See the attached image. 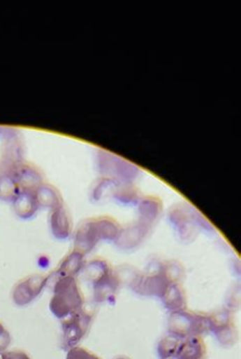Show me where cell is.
Segmentation results:
<instances>
[{"mask_svg":"<svg viewBox=\"0 0 241 359\" xmlns=\"http://www.w3.org/2000/svg\"><path fill=\"white\" fill-rule=\"evenodd\" d=\"M50 226L54 238L59 241H66L73 232L71 215L63 207L52 210L50 216Z\"/></svg>","mask_w":241,"mask_h":359,"instance_id":"4fadbf2b","label":"cell"},{"mask_svg":"<svg viewBox=\"0 0 241 359\" xmlns=\"http://www.w3.org/2000/svg\"><path fill=\"white\" fill-rule=\"evenodd\" d=\"M98 163L103 173L111 174L113 177L119 178L124 182L133 180L138 174V168L104 151H101Z\"/></svg>","mask_w":241,"mask_h":359,"instance_id":"30bf717a","label":"cell"},{"mask_svg":"<svg viewBox=\"0 0 241 359\" xmlns=\"http://www.w3.org/2000/svg\"><path fill=\"white\" fill-rule=\"evenodd\" d=\"M83 271L86 279L92 285L94 302L101 304L115 299L121 279L107 260L94 258L85 264Z\"/></svg>","mask_w":241,"mask_h":359,"instance_id":"7a4b0ae2","label":"cell"},{"mask_svg":"<svg viewBox=\"0 0 241 359\" xmlns=\"http://www.w3.org/2000/svg\"><path fill=\"white\" fill-rule=\"evenodd\" d=\"M119 231V224L108 216L86 219L75 231V250L85 255L92 252L100 241H115Z\"/></svg>","mask_w":241,"mask_h":359,"instance_id":"6da1fadb","label":"cell"},{"mask_svg":"<svg viewBox=\"0 0 241 359\" xmlns=\"http://www.w3.org/2000/svg\"><path fill=\"white\" fill-rule=\"evenodd\" d=\"M84 254L73 249L68 255L63 258L62 262L59 264L52 274L57 277V279L62 277H77L85 268V259Z\"/></svg>","mask_w":241,"mask_h":359,"instance_id":"5bb4252c","label":"cell"},{"mask_svg":"<svg viewBox=\"0 0 241 359\" xmlns=\"http://www.w3.org/2000/svg\"><path fill=\"white\" fill-rule=\"evenodd\" d=\"M168 331L170 335L175 336L178 339L194 336L201 337L209 332L207 314L189 309L172 312L168 318Z\"/></svg>","mask_w":241,"mask_h":359,"instance_id":"277c9868","label":"cell"},{"mask_svg":"<svg viewBox=\"0 0 241 359\" xmlns=\"http://www.w3.org/2000/svg\"><path fill=\"white\" fill-rule=\"evenodd\" d=\"M132 291L144 297H163L167 287L171 285L165 270L163 262L151 266V270L143 274L136 275L131 283Z\"/></svg>","mask_w":241,"mask_h":359,"instance_id":"5b68a950","label":"cell"},{"mask_svg":"<svg viewBox=\"0 0 241 359\" xmlns=\"http://www.w3.org/2000/svg\"><path fill=\"white\" fill-rule=\"evenodd\" d=\"M14 180L18 189L35 192L42 184V173L31 163H20L15 170Z\"/></svg>","mask_w":241,"mask_h":359,"instance_id":"7c38bea8","label":"cell"},{"mask_svg":"<svg viewBox=\"0 0 241 359\" xmlns=\"http://www.w3.org/2000/svg\"><path fill=\"white\" fill-rule=\"evenodd\" d=\"M35 195L38 203L42 207L50 208L52 210L63 207L62 197H61L60 192L50 184H42L35 191Z\"/></svg>","mask_w":241,"mask_h":359,"instance_id":"d6986e66","label":"cell"},{"mask_svg":"<svg viewBox=\"0 0 241 359\" xmlns=\"http://www.w3.org/2000/svg\"><path fill=\"white\" fill-rule=\"evenodd\" d=\"M161 212H163V203L159 198L152 196L144 197L140 201L138 220L153 228L161 218Z\"/></svg>","mask_w":241,"mask_h":359,"instance_id":"9a60e30c","label":"cell"},{"mask_svg":"<svg viewBox=\"0 0 241 359\" xmlns=\"http://www.w3.org/2000/svg\"><path fill=\"white\" fill-rule=\"evenodd\" d=\"M115 359H131V358H129V357H127V356H119V357H115Z\"/></svg>","mask_w":241,"mask_h":359,"instance_id":"d4e9b609","label":"cell"},{"mask_svg":"<svg viewBox=\"0 0 241 359\" xmlns=\"http://www.w3.org/2000/svg\"><path fill=\"white\" fill-rule=\"evenodd\" d=\"M180 344V339L176 338L175 336L169 335L161 338L157 344V355L159 358L165 359L176 356Z\"/></svg>","mask_w":241,"mask_h":359,"instance_id":"44dd1931","label":"cell"},{"mask_svg":"<svg viewBox=\"0 0 241 359\" xmlns=\"http://www.w3.org/2000/svg\"><path fill=\"white\" fill-rule=\"evenodd\" d=\"M92 319L94 316L92 313L84 309L63 319L62 348L64 350H71V348L78 346L89 332Z\"/></svg>","mask_w":241,"mask_h":359,"instance_id":"52a82bcc","label":"cell"},{"mask_svg":"<svg viewBox=\"0 0 241 359\" xmlns=\"http://www.w3.org/2000/svg\"><path fill=\"white\" fill-rule=\"evenodd\" d=\"M4 359H31V357L24 351L14 350L4 352Z\"/></svg>","mask_w":241,"mask_h":359,"instance_id":"cb8c5ba5","label":"cell"},{"mask_svg":"<svg viewBox=\"0 0 241 359\" xmlns=\"http://www.w3.org/2000/svg\"><path fill=\"white\" fill-rule=\"evenodd\" d=\"M169 220L180 241L184 243L194 241L198 234L199 228L207 230L212 229L199 214L193 213L192 210L187 209L184 205H175L171 209Z\"/></svg>","mask_w":241,"mask_h":359,"instance_id":"8992f818","label":"cell"},{"mask_svg":"<svg viewBox=\"0 0 241 359\" xmlns=\"http://www.w3.org/2000/svg\"><path fill=\"white\" fill-rule=\"evenodd\" d=\"M66 359H101L98 355L82 346H75L68 350Z\"/></svg>","mask_w":241,"mask_h":359,"instance_id":"7402d4cb","label":"cell"},{"mask_svg":"<svg viewBox=\"0 0 241 359\" xmlns=\"http://www.w3.org/2000/svg\"><path fill=\"white\" fill-rule=\"evenodd\" d=\"M14 208L18 217L22 219L33 217L39 208L35 192L21 191V193H18L16 198L14 199Z\"/></svg>","mask_w":241,"mask_h":359,"instance_id":"ac0fdd59","label":"cell"},{"mask_svg":"<svg viewBox=\"0 0 241 359\" xmlns=\"http://www.w3.org/2000/svg\"><path fill=\"white\" fill-rule=\"evenodd\" d=\"M161 300L165 308L171 311V313L187 309L186 290L182 283H171L163 293Z\"/></svg>","mask_w":241,"mask_h":359,"instance_id":"e0dca14e","label":"cell"},{"mask_svg":"<svg viewBox=\"0 0 241 359\" xmlns=\"http://www.w3.org/2000/svg\"><path fill=\"white\" fill-rule=\"evenodd\" d=\"M207 355V346L203 338L198 336L186 338L180 341L176 353L178 359H205Z\"/></svg>","mask_w":241,"mask_h":359,"instance_id":"2e32d148","label":"cell"},{"mask_svg":"<svg viewBox=\"0 0 241 359\" xmlns=\"http://www.w3.org/2000/svg\"><path fill=\"white\" fill-rule=\"evenodd\" d=\"M151 231L152 228L138 220L136 224H130L127 228L121 229L115 241V245L125 251L136 249L144 243Z\"/></svg>","mask_w":241,"mask_h":359,"instance_id":"8fae6325","label":"cell"},{"mask_svg":"<svg viewBox=\"0 0 241 359\" xmlns=\"http://www.w3.org/2000/svg\"><path fill=\"white\" fill-rule=\"evenodd\" d=\"M209 332L224 348H231L237 341V330L234 316L228 309H221L207 314Z\"/></svg>","mask_w":241,"mask_h":359,"instance_id":"ba28073f","label":"cell"},{"mask_svg":"<svg viewBox=\"0 0 241 359\" xmlns=\"http://www.w3.org/2000/svg\"><path fill=\"white\" fill-rule=\"evenodd\" d=\"M165 359H178V358L176 356H173V357H169V358H165Z\"/></svg>","mask_w":241,"mask_h":359,"instance_id":"4316f807","label":"cell"},{"mask_svg":"<svg viewBox=\"0 0 241 359\" xmlns=\"http://www.w3.org/2000/svg\"><path fill=\"white\" fill-rule=\"evenodd\" d=\"M50 276L31 274L16 283L12 292L13 302L16 306H25L33 302L48 285Z\"/></svg>","mask_w":241,"mask_h":359,"instance_id":"9c48e42d","label":"cell"},{"mask_svg":"<svg viewBox=\"0 0 241 359\" xmlns=\"http://www.w3.org/2000/svg\"><path fill=\"white\" fill-rule=\"evenodd\" d=\"M0 359H4V352H0Z\"/></svg>","mask_w":241,"mask_h":359,"instance_id":"484cf974","label":"cell"},{"mask_svg":"<svg viewBox=\"0 0 241 359\" xmlns=\"http://www.w3.org/2000/svg\"><path fill=\"white\" fill-rule=\"evenodd\" d=\"M10 344V335L4 325L0 323V352H6Z\"/></svg>","mask_w":241,"mask_h":359,"instance_id":"603a6c76","label":"cell"},{"mask_svg":"<svg viewBox=\"0 0 241 359\" xmlns=\"http://www.w3.org/2000/svg\"><path fill=\"white\" fill-rule=\"evenodd\" d=\"M84 295L75 277L57 279L50 302V312L59 319H65L83 309Z\"/></svg>","mask_w":241,"mask_h":359,"instance_id":"3957f363","label":"cell"},{"mask_svg":"<svg viewBox=\"0 0 241 359\" xmlns=\"http://www.w3.org/2000/svg\"><path fill=\"white\" fill-rule=\"evenodd\" d=\"M115 201L123 205H136L140 201V192L132 184H119L113 193Z\"/></svg>","mask_w":241,"mask_h":359,"instance_id":"ffe728a7","label":"cell"}]
</instances>
